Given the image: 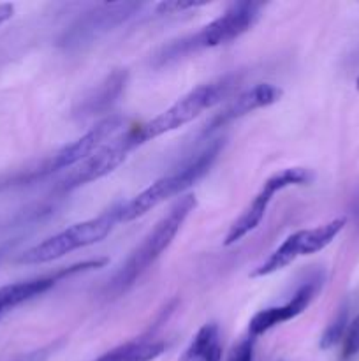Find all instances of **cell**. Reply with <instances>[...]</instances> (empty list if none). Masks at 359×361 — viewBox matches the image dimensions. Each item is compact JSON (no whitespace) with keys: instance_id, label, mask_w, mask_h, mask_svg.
Here are the masks:
<instances>
[{"instance_id":"cell-11","label":"cell","mask_w":359,"mask_h":361,"mask_svg":"<svg viewBox=\"0 0 359 361\" xmlns=\"http://www.w3.org/2000/svg\"><path fill=\"white\" fill-rule=\"evenodd\" d=\"M284 95L282 88H278L273 83H257L256 87L248 88V90L241 92L236 95L217 116L210 122V127L206 130H217L220 127L227 126V123L234 122V120L241 118V116L248 115V113L256 111V109L267 108V106L278 102Z\"/></svg>"},{"instance_id":"cell-17","label":"cell","mask_w":359,"mask_h":361,"mask_svg":"<svg viewBox=\"0 0 359 361\" xmlns=\"http://www.w3.org/2000/svg\"><path fill=\"white\" fill-rule=\"evenodd\" d=\"M347 224V219L338 217L333 221L326 222V224H320L317 228L305 229V252L306 256H312V254L320 252V250L326 249L334 238L341 233V229Z\"/></svg>"},{"instance_id":"cell-4","label":"cell","mask_w":359,"mask_h":361,"mask_svg":"<svg viewBox=\"0 0 359 361\" xmlns=\"http://www.w3.org/2000/svg\"><path fill=\"white\" fill-rule=\"evenodd\" d=\"M116 222H118V207L104 212V214H101L99 217L88 219V221L69 226V228L63 229V231L42 240L41 243L25 250V252L18 257V263H51V261L63 257L65 254H70L74 252V250L84 249V247L102 242V240L113 231Z\"/></svg>"},{"instance_id":"cell-13","label":"cell","mask_w":359,"mask_h":361,"mask_svg":"<svg viewBox=\"0 0 359 361\" xmlns=\"http://www.w3.org/2000/svg\"><path fill=\"white\" fill-rule=\"evenodd\" d=\"M306 256L305 252V229H299V231L289 235L284 242L280 243L278 249H275L259 267H256V270L250 274V277H267V275H273L277 271L284 270L285 267L294 263L298 257Z\"/></svg>"},{"instance_id":"cell-24","label":"cell","mask_w":359,"mask_h":361,"mask_svg":"<svg viewBox=\"0 0 359 361\" xmlns=\"http://www.w3.org/2000/svg\"><path fill=\"white\" fill-rule=\"evenodd\" d=\"M355 88H358V92H359V76H358V80H355Z\"/></svg>"},{"instance_id":"cell-7","label":"cell","mask_w":359,"mask_h":361,"mask_svg":"<svg viewBox=\"0 0 359 361\" xmlns=\"http://www.w3.org/2000/svg\"><path fill=\"white\" fill-rule=\"evenodd\" d=\"M132 148H136V143H134L132 134H130L129 129L125 130L122 136L113 137L109 143H106L104 147L99 148L95 154H92L90 157H87L84 161H81L80 164L74 166V168L67 173L65 178L60 182V189L73 190L81 185L95 182V180L102 178V176L109 175V173L115 171L120 164H123V161H125L127 155H129V152L132 150Z\"/></svg>"},{"instance_id":"cell-5","label":"cell","mask_w":359,"mask_h":361,"mask_svg":"<svg viewBox=\"0 0 359 361\" xmlns=\"http://www.w3.org/2000/svg\"><path fill=\"white\" fill-rule=\"evenodd\" d=\"M313 180V173L306 168H285L271 175L266 182L263 183L257 196L248 203V207L241 212L238 219L231 224L227 235H225L224 243L225 245H234V243L241 242L246 235L257 229V226L263 222L264 215H266L267 208H270L271 201H273L275 194L282 192L289 187H299L308 185Z\"/></svg>"},{"instance_id":"cell-3","label":"cell","mask_w":359,"mask_h":361,"mask_svg":"<svg viewBox=\"0 0 359 361\" xmlns=\"http://www.w3.org/2000/svg\"><path fill=\"white\" fill-rule=\"evenodd\" d=\"M232 87H234L232 78H222V80L213 81V83L199 85L194 90H190L189 94L180 97L175 104L169 106L160 115L151 118L150 122L130 129L134 143L137 147V145L144 143V141L155 140V137L164 136V134L172 133V130L187 126L194 118H197L201 113L208 111L215 104L224 101L231 94Z\"/></svg>"},{"instance_id":"cell-25","label":"cell","mask_w":359,"mask_h":361,"mask_svg":"<svg viewBox=\"0 0 359 361\" xmlns=\"http://www.w3.org/2000/svg\"><path fill=\"white\" fill-rule=\"evenodd\" d=\"M0 256H2V250H0Z\"/></svg>"},{"instance_id":"cell-16","label":"cell","mask_w":359,"mask_h":361,"mask_svg":"<svg viewBox=\"0 0 359 361\" xmlns=\"http://www.w3.org/2000/svg\"><path fill=\"white\" fill-rule=\"evenodd\" d=\"M165 351V344L160 341H130L111 351L104 353L95 361H153Z\"/></svg>"},{"instance_id":"cell-18","label":"cell","mask_w":359,"mask_h":361,"mask_svg":"<svg viewBox=\"0 0 359 361\" xmlns=\"http://www.w3.org/2000/svg\"><path fill=\"white\" fill-rule=\"evenodd\" d=\"M347 328H348V310L347 307H341V309L338 310L336 316L333 317V321H331V323L327 324L326 330H324L322 337H320V342H319L320 349H322V351H327V349L334 348L340 341H344Z\"/></svg>"},{"instance_id":"cell-14","label":"cell","mask_w":359,"mask_h":361,"mask_svg":"<svg viewBox=\"0 0 359 361\" xmlns=\"http://www.w3.org/2000/svg\"><path fill=\"white\" fill-rule=\"evenodd\" d=\"M127 83V73L125 69H116L99 85L97 88L92 90V94L81 104V115H99V113L106 111L108 108H111L113 102H116V99L120 97V94L123 92Z\"/></svg>"},{"instance_id":"cell-6","label":"cell","mask_w":359,"mask_h":361,"mask_svg":"<svg viewBox=\"0 0 359 361\" xmlns=\"http://www.w3.org/2000/svg\"><path fill=\"white\" fill-rule=\"evenodd\" d=\"M263 4L259 2H234L224 11L218 18H215L211 23L201 28L194 37H190L189 48H215V46L227 44L234 39L241 37L245 32H248L253 25L259 21L263 13Z\"/></svg>"},{"instance_id":"cell-15","label":"cell","mask_w":359,"mask_h":361,"mask_svg":"<svg viewBox=\"0 0 359 361\" xmlns=\"http://www.w3.org/2000/svg\"><path fill=\"white\" fill-rule=\"evenodd\" d=\"M222 342L217 323H206L199 328L196 337L185 349L180 361H220Z\"/></svg>"},{"instance_id":"cell-10","label":"cell","mask_w":359,"mask_h":361,"mask_svg":"<svg viewBox=\"0 0 359 361\" xmlns=\"http://www.w3.org/2000/svg\"><path fill=\"white\" fill-rule=\"evenodd\" d=\"M141 4L137 2H113L102 4L95 9L84 13L65 34V44H81L84 41L97 37L104 32L118 27L125 20H129L136 11H139Z\"/></svg>"},{"instance_id":"cell-1","label":"cell","mask_w":359,"mask_h":361,"mask_svg":"<svg viewBox=\"0 0 359 361\" xmlns=\"http://www.w3.org/2000/svg\"><path fill=\"white\" fill-rule=\"evenodd\" d=\"M196 196L187 194L169 208L168 214L153 226L151 231H148V235L141 240L139 245L130 252L125 263L116 271L111 284H109L113 293L120 295L122 291H127L130 286L136 284V281H139L150 270L151 264L164 254V250H168V247L171 245L182 226L189 219V215L196 210Z\"/></svg>"},{"instance_id":"cell-19","label":"cell","mask_w":359,"mask_h":361,"mask_svg":"<svg viewBox=\"0 0 359 361\" xmlns=\"http://www.w3.org/2000/svg\"><path fill=\"white\" fill-rule=\"evenodd\" d=\"M359 355V316L348 324L341 345V360L347 361Z\"/></svg>"},{"instance_id":"cell-2","label":"cell","mask_w":359,"mask_h":361,"mask_svg":"<svg viewBox=\"0 0 359 361\" xmlns=\"http://www.w3.org/2000/svg\"><path fill=\"white\" fill-rule=\"evenodd\" d=\"M220 148V140H217L215 143L206 145L203 150L197 152L192 159H189L182 168H176L175 171H171L169 175L155 180V182L151 183L150 187H146L143 192H139L136 197H132V200L127 201L125 204L118 207V222L136 221V219L146 215L148 212L157 208L158 204H162L164 201H168L169 197L178 196V194L190 189L194 183L199 182V180L210 171L211 164H213L215 159H217Z\"/></svg>"},{"instance_id":"cell-20","label":"cell","mask_w":359,"mask_h":361,"mask_svg":"<svg viewBox=\"0 0 359 361\" xmlns=\"http://www.w3.org/2000/svg\"><path fill=\"white\" fill-rule=\"evenodd\" d=\"M208 4L210 2H206V0H201V2H197V0H168V2L157 4V13L178 14V13H183V11L208 6Z\"/></svg>"},{"instance_id":"cell-21","label":"cell","mask_w":359,"mask_h":361,"mask_svg":"<svg viewBox=\"0 0 359 361\" xmlns=\"http://www.w3.org/2000/svg\"><path fill=\"white\" fill-rule=\"evenodd\" d=\"M253 337H246L243 341H239L238 344L232 348V351L229 353L227 361H253Z\"/></svg>"},{"instance_id":"cell-23","label":"cell","mask_w":359,"mask_h":361,"mask_svg":"<svg viewBox=\"0 0 359 361\" xmlns=\"http://www.w3.org/2000/svg\"><path fill=\"white\" fill-rule=\"evenodd\" d=\"M46 358V351H35L32 353V355L25 356V358L18 360V361H44Z\"/></svg>"},{"instance_id":"cell-9","label":"cell","mask_w":359,"mask_h":361,"mask_svg":"<svg viewBox=\"0 0 359 361\" xmlns=\"http://www.w3.org/2000/svg\"><path fill=\"white\" fill-rule=\"evenodd\" d=\"M320 288H322V277H320V275H313L312 279L305 281V284L299 286L298 291H296L294 295H292V298L289 300V302H285L284 305L259 310L248 323L250 337H259V335H264L266 331L273 330L275 326H280V324L298 317L299 314L305 312L310 307V303L315 300Z\"/></svg>"},{"instance_id":"cell-12","label":"cell","mask_w":359,"mask_h":361,"mask_svg":"<svg viewBox=\"0 0 359 361\" xmlns=\"http://www.w3.org/2000/svg\"><path fill=\"white\" fill-rule=\"evenodd\" d=\"M104 263H106L104 259L90 261V263L76 264V267L69 268V270L62 271V274L49 275V277L28 279V281H21V282H14V284L4 286V288H0V317H2L6 312H9L11 309H14V307L21 305V303L25 302H30V300L44 295L46 291H49V289L56 284V281H58L62 275H69L73 274V271L84 270V268H99Z\"/></svg>"},{"instance_id":"cell-22","label":"cell","mask_w":359,"mask_h":361,"mask_svg":"<svg viewBox=\"0 0 359 361\" xmlns=\"http://www.w3.org/2000/svg\"><path fill=\"white\" fill-rule=\"evenodd\" d=\"M14 14V6L13 4H0V27H2L6 21H9Z\"/></svg>"},{"instance_id":"cell-8","label":"cell","mask_w":359,"mask_h":361,"mask_svg":"<svg viewBox=\"0 0 359 361\" xmlns=\"http://www.w3.org/2000/svg\"><path fill=\"white\" fill-rule=\"evenodd\" d=\"M123 126H125V120L122 116L111 115L108 118L101 120L84 136H81L80 140L73 141V143L63 147L60 152H56L51 161H49V164L46 166V171H58V169L74 168L81 161L90 157L92 154H95L99 148L109 143L113 137L118 136Z\"/></svg>"}]
</instances>
